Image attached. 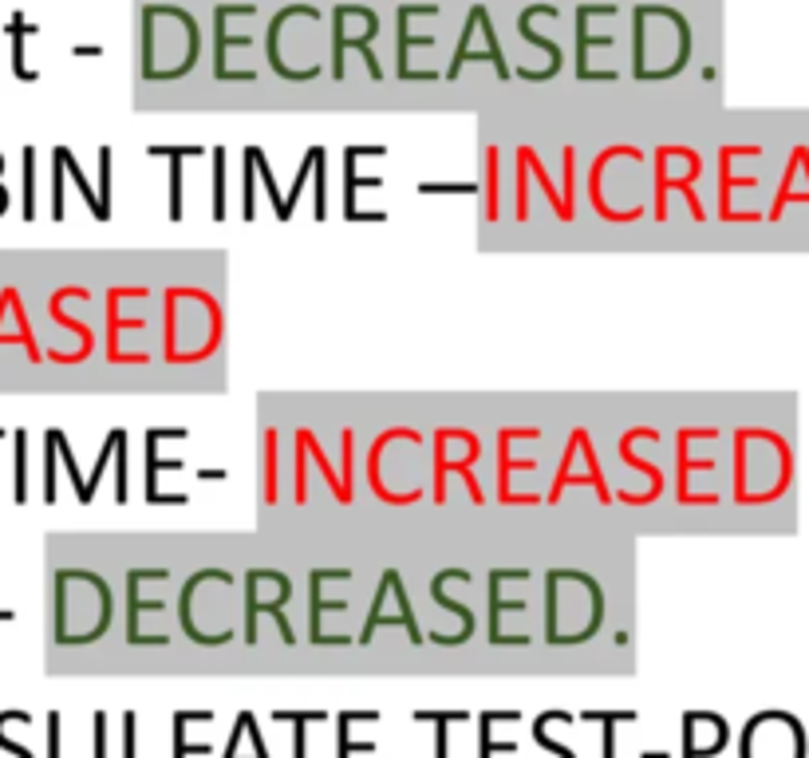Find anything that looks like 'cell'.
<instances>
[{
    "label": "cell",
    "instance_id": "obj_1",
    "mask_svg": "<svg viewBox=\"0 0 809 758\" xmlns=\"http://www.w3.org/2000/svg\"><path fill=\"white\" fill-rule=\"evenodd\" d=\"M170 431V427H166ZM166 431H146V498L151 502H186L182 494H163L158 490V471H182V459L163 462L158 459V442L166 439Z\"/></svg>",
    "mask_w": 809,
    "mask_h": 758
},
{
    "label": "cell",
    "instance_id": "obj_2",
    "mask_svg": "<svg viewBox=\"0 0 809 758\" xmlns=\"http://www.w3.org/2000/svg\"><path fill=\"white\" fill-rule=\"evenodd\" d=\"M379 711H344L336 715V758H352V755H372L376 743H352V723H376Z\"/></svg>",
    "mask_w": 809,
    "mask_h": 758
},
{
    "label": "cell",
    "instance_id": "obj_3",
    "mask_svg": "<svg viewBox=\"0 0 809 758\" xmlns=\"http://www.w3.org/2000/svg\"><path fill=\"white\" fill-rule=\"evenodd\" d=\"M419 723H434V758H451V723H466V711H414Z\"/></svg>",
    "mask_w": 809,
    "mask_h": 758
},
{
    "label": "cell",
    "instance_id": "obj_4",
    "mask_svg": "<svg viewBox=\"0 0 809 758\" xmlns=\"http://www.w3.org/2000/svg\"><path fill=\"white\" fill-rule=\"evenodd\" d=\"M151 154H170V221L182 218V158L186 154H198V146H151Z\"/></svg>",
    "mask_w": 809,
    "mask_h": 758
},
{
    "label": "cell",
    "instance_id": "obj_5",
    "mask_svg": "<svg viewBox=\"0 0 809 758\" xmlns=\"http://www.w3.org/2000/svg\"><path fill=\"white\" fill-rule=\"evenodd\" d=\"M257 613H277V620H280V633H285V640H297V633H292L289 628V620H285V616H280V605L277 601H257V596H253V589H250V605H245V640H257Z\"/></svg>",
    "mask_w": 809,
    "mask_h": 758
},
{
    "label": "cell",
    "instance_id": "obj_6",
    "mask_svg": "<svg viewBox=\"0 0 809 758\" xmlns=\"http://www.w3.org/2000/svg\"><path fill=\"white\" fill-rule=\"evenodd\" d=\"M585 723H605V758H617V723H632L636 711H585Z\"/></svg>",
    "mask_w": 809,
    "mask_h": 758
},
{
    "label": "cell",
    "instance_id": "obj_7",
    "mask_svg": "<svg viewBox=\"0 0 809 758\" xmlns=\"http://www.w3.org/2000/svg\"><path fill=\"white\" fill-rule=\"evenodd\" d=\"M193 719V711H174V758H206L213 755L210 743H186V723Z\"/></svg>",
    "mask_w": 809,
    "mask_h": 758
},
{
    "label": "cell",
    "instance_id": "obj_8",
    "mask_svg": "<svg viewBox=\"0 0 809 758\" xmlns=\"http://www.w3.org/2000/svg\"><path fill=\"white\" fill-rule=\"evenodd\" d=\"M443 581H446V573H439V581H434V601H439V605H443V608H451V613L463 616V633H454V636H434V640H439V644H463L466 636L474 633V613H470V608L458 605V601H451V596H443Z\"/></svg>",
    "mask_w": 809,
    "mask_h": 758
},
{
    "label": "cell",
    "instance_id": "obj_9",
    "mask_svg": "<svg viewBox=\"0 0 809 758\" xmlns=\"http://www.w3.org/2000/svg\"><path fill=\"white\" fill-rule=\"evenodd\" d=\"M277 723H297V739H292V758H309L304 750V723H324V711H273Z\"/></svg>",
    "mask_w": 809,
    "mask_h": 758
},
{
    "label": "cell",
    "instance_id": "obj_10",
    "mask_svg": "<svg viewBox=\"0 0 809 758\" xmlns=\"http://www.w3.org/2000/svg\"><path fill=\"white\" fill-rule=\"evenodd\" d=\"M561 715H565V711H545V715H541V719L533 723V739H538L541 747L550 750V755H557V758H577V750L565 747V743H557V739H553V735H550V723H553V719H561Z\"/></svg>",
    "mask_w": 809,
    "mask_h": 758
},
{
    "label": "cell",
    "instance_id": "obj_11",
    "mask_svg": "<svg viewBox=\"0 0 809 758\" xmlns=\"http://www.w3.org/2000/svg\"><path fill=\"white\" fill-rule=\"evenodd\" d=\"M56 154H59V158H64V166H68V171H71V178H76L79 194H84V198H87V206L96 210V218H99V221H107V218H111V213L103 210V202H99L96 194H91V186H87V178H84V174H79V166H76V158H71V151H68V146H56Z\"/></svg>",
    "mask_w": 809,
    "mask_h": 758
},
{
    "label": "cell",
    "instance_id": "obj_12",
    "mask_svg": "<svg viewBox=\"0 0 809 758\" xmlns=\"http://www.w3.org/2000/svg\"><path fill=\"white\" fill-rule=\"evenodd\" d=\"M213 221H225V154L213 151Z\"/></svg>",
    "mask_w": 809,
    "mask_h": 758
},
{
    "label": "cell",
    "instance_id": "obj_13",
    "mask_svg": "<svg viewBox=\"0 0 809 758\" xmlns=\"http://www.w3.org/2000/svg\"><path fill=\"white\" fill-rule=\"evenodd\" d=\"M36 154H32V146L24 151V221L36 218V163H32Z\"/></svg>",
    "mask_w": 809,
    "mask_h": 758
},
{
    "label": "cell",
    "instance_id": "obj_14",
    "mask_svg": "<svg viewBox=\"0 0 809 758\" xmlns=\"http://www.w3.org/2000/svg\"><path fill=\"white\" fill-rule=\"evenodd\" d=\"M24 451H29V435L16 431V502L29 498V459H24Z\"/></svg>",
    "mask_w": 809,
    "mask_h": 758
},
{
    "label": "cell",
    "instance_id": "obj_15",
    "mask_svg": "<svg viewBox=\"0 0 809 758\" xmlns=\"http://www.w3.org/2000/svg\"><path fill=\"white\" fill-rule=\"evenodd\" d=\"M9 719H12V711H0V750H9V755H16V758H32V750L24 747V743H12L9 735H4Z\"/></svg>",
    "mask_w": 809,
    "mask_h": 758
},
{
    "label": "cell",
    "instance_id": "obj_16",
    "mask_svg": "<svg viewBox=\"0 0 809 758\" xmlns=\"http://www.w3.org/2000/svg\"><path fill=\"white\" fill-rule=\"evenodd\" d=\"M56 454H59V447H56V439H52V431H48V474H44V498L48 502H56Z\"/></svg>",
    "mask_w": 809,
    "mask_h": 758
},
{
    "label": "cell",
    "instance_id": "obj_17",
    "mask_svg": "<svg viewBox=\"0 0 809 758\" xmlns=\"http://www.w3.org/2000/svg\"><path fill=\"white\" fill-rule=\"evenodd\" d=\"M115 459H119V486H115V498L119 502H126V431L119 435V447H115Z\"/></svg>",
    "mask_w": 809,
    "mask_h": 758
},
{
    "label": "cell",
    "instance_id": "obj_18",
    "mask_svg": "<svg viewBox=\"0 0 809 758\" xmlns=\"http://www.w3.org/2000/svg\"><path fill=\"white\" fill-rule=\"evenodd\" d=\"M123 735H126V758H135V711H126L123 715Z\"/></svg>",
    "mask_w": 809,
    "mask_h": 758
},
{
    "label": "cell",
    "instance_id": "obj_19",
    "mask_svg": "<svg viewBox=\"0 0 809 758\" xmlns=\"http://www.w3.org/2000/svg\"><path fill=\"white\" fill-rule=\"evenodd\" d=\"M640 758H672V755H667V750H644Z\"/></svg>",
    "mask_w": 809,
    "mask_h": 758
},
{
    "label": "cell",
    "instance_id": "obj_20",
    "mask_svg": "<svg viewBox=\"0 0 809 758\" xmlns=\"http://www.w3.org/2000/svg\"><path fill=\"white\" fill-rule=\"evenodd\" d=\"M0 439H4V431H0Z\"/></svg>",
    "mask_w": 809,
    "mask_h": 758
}]
</instances>
